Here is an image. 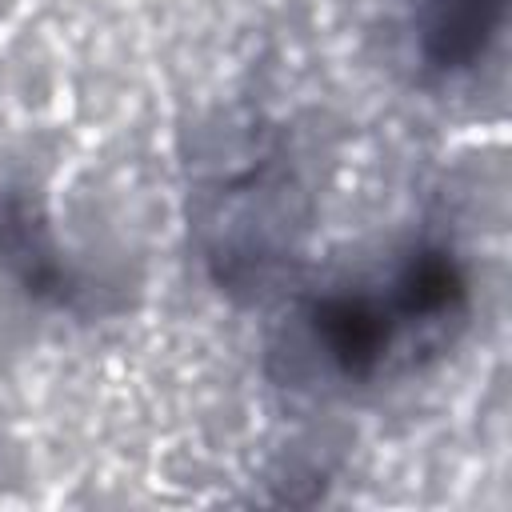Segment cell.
<instances>
[{"instance_id": "1", "label": "cell", "mask_w": 512, "mask_h": 512, "mask_svg": "<svg viewBox=\"0 0 512 512\" xmlns=\"http://www.w3.org/2000/svg\"><path fill=\"white\" fill-rule=\"evenodd\" d=\"M308 340L340 380H376L416 336L396 312L388 288H328L308 312Z\"/></svg>"}, {"instance_id": "2", "label": "cell", "mask_w": 512, "mask_h": 512, "mask_svg": "<svg viewBox=\"0 0 512 512\" xmlns=\"http://www.w3.org/2000/svg\"><path fill=\"white\" fill-rule=\"evenodd\" d=\"M0 264L8 276L36 300L76 312L88 296V284L56 248L44 216L24 196L0 200Z\"/></svg>"}, {"instance_id": "3", "label": "cell", "mask_w": 512, "mask_h": 512, "mask_svg": "<svg viewBox=\"0 0 512 512\" xmlns=\"http://www.w3.org/2000/svg\"><path fill=\"white\" fill-rule=\"evenodd\" d=\"M508 0H416V56L432 76H468L492 52Z\"/></svg>"}, {"instance_id": "4", "label": "cell", "mask_w": 512, "mask_h": 512, "mask_svg": "<svg viewBox=\"0 0 512 512\" xmlns=\"http://www.w3.org/2000/svg\"><path fill=\"white\" fill-rule=\"evenodd\" d=\"M384 288L412 332L444 328L448 320L464 316V308H468V272H464L460 256L444 244L408 248Z\"/></svg>"}]
</instances>
